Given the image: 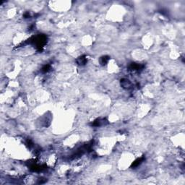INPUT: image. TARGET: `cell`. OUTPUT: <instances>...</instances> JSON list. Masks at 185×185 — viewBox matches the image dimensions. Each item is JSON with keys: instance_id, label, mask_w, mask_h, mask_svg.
<instances>
[{"instance_id": "6da1fadb", "label": "cell", "mask_w": 185, "mask_h": 185, "mask_svg": "<svg viewBox=\"0 0 185 185\" xmlns=\"http://www.w3.org/2000/svg\"><path fill=\"white\" fill-rule=\"evenodd\" d=\"M46 36L44 35H39L36 37H34L32 38L31 42L35 45V46L39 49L41 50L43 46L46 43Z\"/></svg>"}, {"instance_id": "7a4b0ae2", "label": "cell", "mask_w": 185, "mask_h": 185, "mask_svg": "<svg viewBox=\"0 0 185 185\" xmlns=\"http://www.w3.org/2000/svg\"><path fill=\"white\" fill-rule=\"evenodd\" d=\"M107 123V120H106L105 119H96L95 122H93V123L92 124L93 126L94 127H100V126H102V125H104Z\"/></svg>"}, {"instance_id": "3957f363", "label": "cell", "mask_w": 185, "mask_h": 185, "mask_svg": "<svg viewBox=\"0 0 185 185\" xmlns=\"http://www.w3.org/2000/svg\"><path fill=\"white\" fill-rule=\"evenodd\" d=\"M121 85H122V86L123 88H129L131 87L132 83H131V82H130L129 80H127V79H122V80H121Z\"/></svg>"}, {"instance_id": "277c9868", "label": "cell", "mask_w": 185, "mask_h": 185, "mask_svg": "<svg viewBox=\"0 0 185 185\" xmlns=\"http://www.w3.org/2000/svg\"><path fill=\"white\" fill-rule=\"evenodd\" d=\"M144 157H142V158H138V159H137L135 161H134L133 162V164H132V167H133V168H135V167H137L138 166H140L142 163H143V161H144Z\"/></svg>"}, {"instance_id": "5b68a950", "label": "cell", "mask_w": 185, "mask_h": 185, "mask_svg": "<svg viewBox=\"0 0 185 185\" xmlns=\"http://www.w3.org/2000/svg\"><path fill=\"white\" fill-rule=\"evenodd\" d=\"M77 62L78 63V64L80 65H84L87 63V59L85 56H80L77 59Z\"/></svg>"}, {"instance_id": "8992f818", "label": "cell", "mask_w": 185, "mask_h": 185, "mask_svg": "<svg viewBox=\"0 0 185 185\" xmlns=\"http://www.w3.org/2000/svg\"><path fill=\"white\" fill-rule=\"evenodd\" d=\"M130 69L131 70H138L139 69H140V65L136 63H132L130 67H129Z\"/></svg>"}, {"instance_id": "52a82bcc", "label": "cell", "mask_w": 185, "mask_h": 185, "mask_svg": "<svg viewBox=\"0 0 185 185\" xmlns=\"http://www.w3.org/2000/svg\"><path fill=\"white\" fill-rule=\"evenodd\" d=\"M109 60V57L108 56H102L101 58L100 62H101V64L102 65H106L108 63Z\"/></svg>"}, {"instance_id": "ba28073f", "label": "cell", "mask_w": 185, "mask_h": 185, "mask_svg": "<svg viewBox=\"0 0 185 185\" xmlns=\"http://www.w3.org/2000/svg\"><path fill=\"white\" fill-rule=\"evenodd\" d=\"M50 69H51V66H50L49 64H46V65H44V66L42 67L41 72H42L43 73H46V72H49Z\"/></svg>"}]
</instances>
